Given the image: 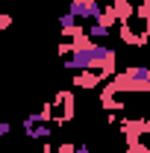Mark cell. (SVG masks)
Returning a JSON list of instances; mask_svg holds the SVG:
<instances>
[{
	"label": "cell",
	"instance_id": "3",
	"mask_svg": "<svg viewBox=\"0 0 150 153\" xmlns=\"http://www.w3.org/2000/svg\"><path fill=\"white\" fill-rule=\"evenodd\" d=\"M68 12L76 15L79 21H97L103 15V6H100V0H71Z\"/></svg>",
	"mask_w": 150,
	"mask_h": 153
},
{
	"label": "cell",
	"instance_id": "15",
	"mask_svg": "<svg viewBox=\"0 0 150 153\" xmlns=\"http://www.w3.org/2000/svg\"><path fill=\"white\" fill-rule=\"evenodd\" d=\"M33 153H53V144H50V141H44V144H41V150H33Z\"/></svg>",
	"mask_w": 150,
	"mask_h": 153
},
{
	"label": "cell",
	"instance_id": "9",
	"mask_svg": "<svg viewBox=\"0 0 150 153\" xmlns=\"http://www.w3.org/2000/svg\"><path fill=\"white\" fill-rule=\"evenodd\" d=\"M85 33H88V36H91L94 41H106V38H109V33H112V30H106V27H103V24H97V21H91V24H88V30H85Z\"/></svg>",
	"mask_w": 150,
	"mask_h": 153
},
{
	"label": "cell",
	"instance_id": "4",
	"mask_svg": "<svg viewBox=\"0 0 150 153\" xmlns=\"http://www.w3.org/2000/svg\"><path fill=\"white\" fill-rule=\"evenodd\" d=\"M100 82H106V76L100 74V71H76V76H71V85L74 88H97Z\"/></svg>",
	"mask_w": 150,
	"mask_h": 153
},
{
	"label": "cell",
	"instance_id": "6",
	"mask_svg": "<svg viewBox=\"0 0 150 153\" xmlns=\"http://www.w3.org/2000/svg\"><path fill=\"white\" fill-rule=\"evenodd\" d=\"M135 18L141 21V33L150 36V0H141V3L135 6Z\"/></svg>",
	"mask_w": 150,
	"mask_h": 153
},
{
	"label": "cell",
	"instance_id": "14",
	"mask_svg": "<svg viewBox=\"0 0 150 153\" xmlns=\"http://www.w3.org/2000/svg\"><path fill=\"white\" fill-rule=\"evenodd\" d=\"M9 133H12V124H3V121H0V144H3V138Z\"/></svg>",
	"mask_w": 150,
	"mask_h": 153
},
{
	"label": "cell",
	"instance_id": "8",
	"mask_svg": "<svg viewBox=\"0 0 150 153\" xmlns=\"http://www.w3.org/2000/svg\"><path fill=\"white\" fill-rule=\"evenodd\" d=\"M97 24H103L106 30H112L115 24H121V18H118V12H115V6H103V15L97 18Z\"/></svg>",
	"mask_w": 150,
	"mask_h": 153
},
{
	"label": "cell",
	"instance_id": "20",
	"mask_svg": "<svg viewBox=\"0 0 150 153\" xmlns=\"http://www.w3.org/2000/svg\"><path fill=\"white\" fill-rule=\"evenodd\" d=\"M147 100H150V94H147Z\"/></svg>",
	"mask_w": 150,
	"mask_h": 153
},
{
	"label": "cell",
	"instance_id": "18",
	"mask_svg": "<svg viewBox=\"0 0 150 153\" xmlns=\"http://www.w3.org/2000/svg\"><path fill=\"white\" fill-rule=\"evenodd\" d=\"M18 153H27V150H18Z\"/></svg>",
	"mask_w": 150,
	"mask_h": 153
},
{
	"label": "cell",
	"instance_id": "13",
	"mask_svg": "<svg viewBox=\"0 0 150 153\" xmlns=\"http://www.w3.org/2000/svg\"><path fill=\"white\" fill-rule=\"evenodd\" d=\"M56 153H76V144H71V141H62L56 147Z\"/></svg>",
	"mask_w": 150,
	"mask_h": 153
},
{
	"label": "cell",
	"instance_id": "1",
	"mask_svg": "<svg viewBox=\"0 0 150 153\" xmlns=\"http://www.w3.org/2000/svg\"><path fill=\"white\" fill-rule=\"evenodd\" d=\"M65 71H100L106 76H115L118 74V53H115L109 44H100V41H91L88 47H79L74 50V56H68L62 62Z\"/></svg>",
	"mask_w": 150,
	"mask_h": 153
},
{
	"label": "cell",
	"instance_id": "7",
	"mask_svg": "<svg viewBox=\"0 0 150 153\" xmlns=\"http://www.w3.org/2000/svg\"><path fill=\"white\" fill-rule=\"evenodd\" d=\"M24 133H27V138H36V141H47L53 130H50L47 124H33V127H27Z\"/></svg>",
	"mask_w": 150,
	"mask_h": 153
},
{
	"label": "cell",
	"instance_id": "19",
	"mask_svg": "<svg viewBox=\"0 0 150 153\" xmlns=\"http://www.w3.org/2000/svg\"><path fill=\"white\" fill-rule=\"evenodd\" d=\"M0 33H3V27H0Z\"/></svg>",
	"mask_w": 150,
	"mask_h": 153
},
{
	"label": "cell",
	"instance_id": "12",
	"mask_svg": "<svg viewBox=\"0 0 150 153\" xmlns=\"http://www.w3.org/2000/svg\"><path fill=\"white\" fill-rule=\"evenodd\" d=\"M127 153H150V147L144 144V141H138V144H130V147H127Z\"/></svg>",
	"mask_w": 150,
	"mask_h": 153
},
{
	"label": "cell",
	"instance_id": "17",
	"mask_svg": "<svg viewBox=\"0 0 150 153\" xmlns=\"http://www.w3.org/2000/svg\"><path fill=\"white\" fill-rule=\"evenodd\" d=\"M76 153H97V150H94V147H85V144H82V147H76Z\"/></svg>",
	"mask_w": 150,
	"mask_h": 153
},
{
	"label": "cell",
	"instance_id": "5",
	"mask_svg": "<svg viewBox=\"0 0 150 153\" xmlns=\"http://www.w3.org/2000/svg\"><path fill=\"white\" fill-rule=\"evenodd\" d=\"M118 36H121V41H124V44H130V47H147V41H150V36L135 33L130 24H121V27H118Z\"/></svg>",
	"mask_w": 150,
	"mask_h": 153
},
{
	"label": "cell",
	"instance_id": "11",
	"mask_svg": "<svg viewBox=\"0 0 150 153\" xmlns=\"http://www.w3.org/2000/svg\"><path fill=\"white\" fill-rule=\"evenodd\" d=\"M74 41H71V38H68V41H62V44H59V53H65V56H74Z\"/></svg>",
	"mask_w": 150,
	"mask_h": 153
},
{
	"label": "cell",
	"instance_id": "10",
	"mask_svg": "<svg viewBox=\"0 0 150 153\" xmlns=\"http://www.w3.org/2000/svg\"><path fill=\"white\" fill-rule=\"evenodd\" d=\"M124 74L130 79H150V68L147 65H130V68H124Z\"/></svg>",
	"mask_w": 150,
	"mask_h": 153
},
{
	"label": "cell",
	"instance_id": "2",
	"mask_svg": "<svg viewBox=\"0 0 150 153\" xmlns=\"http://www.w3.org/2000/svg\"><path fill=\"white\" fill-rule=\"evenodd\" d=\"M53 103V124H71L76 115V100H74V91L71 88H59L56 97L50 100Z\"/></svg>",
	"mask_w": 150,
	"mask_h": 153
},
{
	"label": "cell",
	"instance_id": "16",
	"mask_svg": "<svg viewBox=\"0 0 150 153\" xmlns=\"http://www.w3.org/2000/svg\"><path fill=\"white\" fill-rule=\"evenodd\" d=\"M9 24H12V18H9V15H0V27H3V30H6Z\"/></svg>",
	"mask_w": 150,
	"mask_h": 153
}]
</instances>
